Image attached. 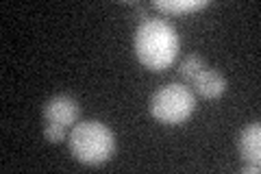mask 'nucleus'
I'll list each match as a JSON object with an SVG mask.
<instances>
[{"instance_id":"obj_10","label":"nucleus","mask_w":261,"mask_h":174,"mask_svg":"<svg viewBox=\"0 0 261 174\" xmlns=\"http://www.w3.org/2000/svg\"><path fill=\"white\" fill-rule=\"evenodd\" d=\"M259 170H261L259 163H246V165H244V172H246V174H259Z\"/></svg>"},{"instance_id":"obj_8","label":"nucleus","mask_w":261,"mask_h":174,"mask_svg":"<svg viewBox=\"0 0 261 174\" xmlns=\"http://www.w3.org/2000/svg\"><path fill=\"white\" fill-rule=\"evenodd\" d=\"M202 68H207V63H205V59H202L200 55H196V53H192V55H187L185 59H183V63H181V70H178V77L183 79V83L185 85H190V81L198 74Z\"/></svg>"},{"instance_id":"obj_1","label":"nucleus","mask_w":261,"mask_h":174,"mask_svg":"<svg viewBox=\"0 0 261 174\" xmlns=\"http://www.w3.org/2000/svg\"><path fill=\"white\" fill-rule=\"evenodd\" d=\"M135 55L144 68L150 72H163L174 63L181 41L172 24L161 18L144 20L135 31Z\"/></svg>"},{"instance_id":"obj_4","label":"nucleus","mask_w":261,"mask_h":174,"mask_svg":"<svg viewBox=\"0 0 261 174\" xmlns=\"http://www.w3.org/2000/svg\"><path fill=\"white\" fill-rule=\"evenodd\" d=\"M42 115L46 122H55V124H61V127H74L79 122V115H81V105L74 101L72 96H53L50 101L44 105Z\"/></svg>"},{"instance_id":"obj_5","label":"nucleus","mask_w":261,"mask_h":174,"mask_svg":"<svg viewBox=\"0 0 261 174\" xmlns=\"http://www.w3.org/2000/svg\"><path fill=\"white\" fill-rule=\"evenodd\" d=\"M187 87H190L194 94H198L200 98H209L211 101V98H218V96H222L226 92V79L218 70H211L207 65V68H202L190 81Z\"/></svg>"},{"instance_id":"obj_3","label":"nucleus","mask_w":261,"mask_h":174,"mask_svg":"<svg viewBox=\"0 0 261 174\" xmlns=\"http://www.w3.org/2000/svg\"><path fill=\"white\" fill-rule=\"evenodd\" d=\"M196 109V94L185 83H168L159 87L150 98V113L161 124H176L187 122V118Z\"/></svg>"},{"instance_id":"obj_7","label":"nucleus","mask_w":261,"mask_h":174,"mask_svg":"<svg viewBox=\"0 0 261 174\" xmlns=\"http://www.w3.org/2000/svg\"><path fill=\"white\" fill-rule=\"evenodd\" d=\"M207 5H209L207 0H157V3H152L154 9L170 15H185V13L205 9Z\"/></svg>"},{"instance_id":"obj_6","label":"nucleus","mask_w":261,"mask_h":174,"mask_svg":"<svg viewBox=\"0 0 261 174\" xmlns=\"http://www.w3.org/2000/svg\"><path fill=\"white\" fill-rule=\"evenodd\" d=\"M238 151H240V157L246 163H259L261 161V127H259V122L248 124V127L240 133Z\"/></svg>"},{"instance_id":"obj_2","label":"nucleus","mask_w":261,"mask_h":174,"mask_svg":"<svg viewBox=\"0 0 261 174\" xmlns=\"http://www.w3.org/2000/svg\"><path fill=\"white\" fill-rule=\"evenodd\" d=\"M70 153L85 165H102L116 153V135L102 122L83 120L70 131Z\"/></svg>"},{"instance_id":"obj_9","label":"nucleus","mask_w":261,"mask_h":174,"mask_svg":"<svg viewBox=\"0 0 261 174\" xmlns=\"http://www.w3.org/2000/svg\"><path fill=\"white\" fill-rule=\"evenodd\" d=\"M44 137L50 144H61L63 139H65V127H61V124H55V122H46Z\"/></svg>"}]
</instances>
